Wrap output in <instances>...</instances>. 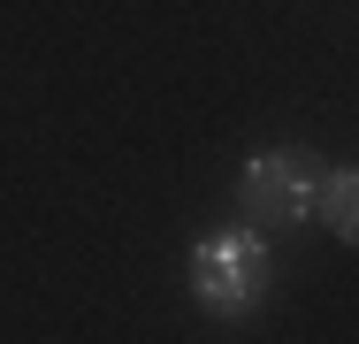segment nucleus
Returning <instances> with one entry per match:
<instances>
[{
  "instance_id": "obj_1",
  "label": "nucleus",
  "mask_w": 359,
  "mask_h": 344,
  "mask_svg": "<svg viewBox=\"0 0 359 344\" xmlns=\"http://www.w3.org/2000/svg\"><path fill=\"white\" fill-rule=\"evenodd\" d=\"M268 245H260V230H215V237H199V253H191V291H199V306H215V314H252L260 298H268Z\"/></svg>"
},
{
  "instance_id": "obj_2",
  "label": "nucleus",
  "mask_w": 359,
  "mask_h": 344,
  "mask_svg": "<svg viewBox=\"0 0 359 344\" xmlns=\"http://www.w3.org/2000/svg\"><path fill=\"white\" fill-rule=\"evenodd\" d=\"M321 168H313V153H298V145H276V153H252L245 161V206H252V222H306V214H321Z\"/></svg>"
},
{
  "instance_id": "obj_3",
  "label": "nucleus",
  "mask_w": 359,
  "mask_h": 344,
  "mask_svg": "<svg viewBox=\"0 0 359 344\" xmlns=\"http://www.w3.org/2000/svg\"><path fill=\"white\" fill-rule=\"evenodd\" d=\"M321 222H329L344 245H359V168H329V184H321Z\"/></svg>"
}]
</instances>
